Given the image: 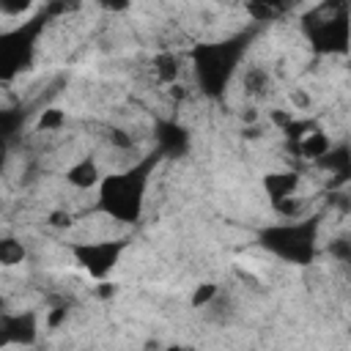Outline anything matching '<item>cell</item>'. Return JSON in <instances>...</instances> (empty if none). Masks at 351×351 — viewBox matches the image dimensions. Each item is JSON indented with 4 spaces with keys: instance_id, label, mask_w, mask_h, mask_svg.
Returning a JSON list of instances; mask_svg holds the SVG:
<instances>
[{
    "instance_id": "cell-23",
    "label": "cell",
    "mask_w": 351,
    "mask_h": 351,
    "mask_svg": "<svg viewBox=\"0 0 351 351\" xmlns=\"http://www.w3.org/2000/svg\"><path fill=\"white\" fill-rule=\"evenodd\" d=\"M0 211H3V200H0Z\"/></svg>"
},
{
    "instance_id": "cell-18",
    "label": "cell",
    "mask_w": 351,
    "mask_h": 351,
    "mask_svg": "<svg viewBox=\"0 0 351 351\" xmlns=\"http://www.w3.org/2000/svg\"><path fill=\"white\" fill-rule=\"evenodd\" d=\"M96 293H99L101 299H110V296H115V285H112V282H101V285L96 288Z\"/></svg>"
},
{
    "instance_id": "cell-3",
    "label": "cell",
    "mask_w": 351,
    "mask_h": 351,
    "mask_svg": "<svg viewBox=\"0 0 351 351\" xmlns=\"http://www.w3.org/2000/svg\"><path fill=\"white\" fill-rule=\"evenodd\" d=\"M296 186H299V176H296V173H291V170L269 173V176L263 178V189H266V195H269L271 200L293 195V192H296Z\"/></svg>"
},
{
    "instance_id": "cell-7",
    "label": "cell",
    "mask_w": 351,
    "mask_h": 351,
    "mask_svg": "<svg viewBox=\"0 0 351 351\" xmlns=\"http://www.w3.org/2000/svg\"><path fill=\"white\" fill-rule=\"evenodd\" d=\"M266 88H269V74H266L263 69L252 66V69L244 71V90H247L250 96H263Z\"/></svg>"
},
{
    "instance_id": "cell-6",
    "label": "cell",
    "mask_w": 351,
    "mask_h": 351,
    "mask_svg": "<svg viewBox=\"0 0 351 351\" xmlns=\"http://www.w3.org/2000/svg\"><path fill=\"white\" fill-rule=\"evenodd\" d=\"M25 261V247L14 236H0V266H16Z\"/></svg>"
},
{
    "instance_id": "cell-2",
    "label": "cell",
    "mask_w": 351,
    "mask_h": 351,
    "mask_svg": "<svg viewBox=\"0 0 351 351\" xmlns=\"http://www.w3.org/2000/svg\"><path fill=\"white\" fill-rule=\"evenodd\" d=\"M118 252H121V247L118 244H88V247H77V258H80V263L93 274V277H104L112 266H115V261H118Z\"/></svg>"
},
{
    "instance_id": "cell-4",
    "label": "cell",
    "mask_w": 351,
    "mask_h": 351,
    "mask_svg": "<svg viewBox=\"0 0 351 351\" xmlns=\"http://www.w3.org/2000/svg\"><path fill=\"white\" fill-rule=\"evenodd\" d=\"M329 148H332L329 137H326L324 132H318V129L304 132V134L299 137V143H296V151H299L304 159H324V156L329 154Z\"/></svg>"
},
{
    "instance_id": "cell-16",
    "label": "cell",
    "mask_w": 351,
    "mask_h": 351,
    "mask_svg": "<svg viewBox=\"0 0 351 351\" xmlns=\"http://www.w3.org/2000/svg\"><path fill=\"white\" fill-rule=\"evenodd\" d=\"M49 222H52L55 228H69V225H71V217H69V214H63V211H55Z\"/></svg>"
},
{
    "instance_id": "cell-9",
    "label": "cell",
    "mask_w": 351,
    "mask_h": 351,
    "mask_svg": "<svg viewBox=\"0 0 351 351\" xmlns=\"http://www.w3.org/2000/svg\"><path fill=\"white\" fill-rule=\"evenodd\" d=\"M63 123H66V115H63L58 107L44 110L41 118H38V129H41V132H55V129H60Z\"/></svg>"
},
{
    "instance_id": "cell-15",
    "label": "cell",
    "mask_w": 351,
    "mask_h": 351,
    "mask_svg": "<svg viewBox=\"0 0 351 351\" xmlns=\"http://www.w3.org/2000/svg\"><path fill=\"white\" fill-rule=\"evenodd\" d=\"M66 315H69V310H66V307L60 304V307H55V310L49 313V318H47V324H49V326L55 329V326H58L60 321H66Z\"/></svg>"
},
{
    "instance_id": "cell-19",
    "label": "cell",
    "mask_w": 351,
    "mask_h": 351,
    "mask_svg": "<svg viewBox=\"0 0 351 351\" xmlns=\"http://www.w3.org/2000/svg\"><path fill=\"white\" fill-rule=\"evenodd\" d=\"M3 162H5V143L0 140V167H3Z\"/></svg>"
},
{
    "instance_id": "cell-22",
    "label": "cell",
    "mask_w": 351,
    "mask_h": 351,
    "mask_svg": "<svg viewBox=\"0 0 351 351\" xmlns=\"http://www.w3.org/2000/svg\"><path fill=\"white\" fill-rule=\"evenodd\" d=\"M181 351H195V348H181Z\"/></svg>"
},
{
    "instance_id": "cell-21",
    "label": "cell",
    "mask_w": 351,
    "mask_h": 351,
    "mask_svg": "<svg viewBox=\"0 0 351 351\" xmlns=\"http://www.w3.org/2000/svg\"><path fill=\"white\" fill-rule=\"evenodd\" d=\"M181 348H184V346H167L165 351H181Z\"/></svg>"
},
{
    "instance_id": "cell-10",
    "label": "cell",
    "mask_w": 351,
    "mask_h": 351,
    "mask_svg": "<svg viewBox=\"0 0 351 351\" xmlns=\"http://www.w3.org/2000/svg\"><path fill=\"white\" fill-rule=\"evenodd\" d=\"M271 203H274V211H277L280 217H285V219H291V217H296V214L302 211V200L293 197V195H288V197H277V200H271Z\"/></svg>"
},
{
    "instance_id": "cell-17",
    "label": "cell",
    "mask_w": 351,
    "mask_h": 351,
    "mask_svg": "<svg viewBox=\"0 0 351 351\" xmlns=\"http://www.w3.org/2000/svg\"><path fill=\"white\" fill-rule=\"evenodd\" d=\"M255 121H258V112H255V107H244V112H241V123L252 126Z\"/></svg>"
},
{
    "instance_id": "cell-1",
    "label": "cell",
    "mask_w": 351,
    "mask_h": 351,
    "mask_svg": "<svg viewBox=\"0 0 351 351\" xmlns=\"http://www.w3.org/2000/svg\"><path fill=\"white\" fill-rule=\"evenodd\" d=\"M38 337V324L33 313H19V315H0V348L5 346H33Z\"/></svg>"
},
{
    "instance_id": "cell-13",
    "label": "cell",
    "mask_w": 351,
    "mask_h": 351,
    "mask_svg": "<svg viewBox=\"0 0 351 351\" xmlns=\"http://www.w3.org/2000/svg\"><path fill=\"white\" fill-rule=\"evenodd\" d=\"M247 11H250V14H255V19H269V16H274V14H277V8L266 5V3H250V5H247Z\"/></svg>"
},
{
    "instance_id": "cell-20",
    "label": "cell",
    "mask_w": 351,
    "mask_h": 351,
    "mask_svg": "<svg viewBox=\"0 0 351 351\" xmlns=\"http://www.w3.org/2000/svg\"><path fill=\"white\" fill-rule=\"evenodd\" d=\"M5 313V296H0V315Z\"/></svg>"
},
{
    "instance_id": "cell-14",
    "label": "cell",
    "mask_w": 351,
    "mask_h": 351,
    "mask_svg": "<svg viewBox=\"0 0 351 351\" xmlns=\"http://www.w3.org/2000/svg\"><path fill=\"white\" fill-rule=\"evenodd\" d=\"M110 143L118 148H132V137L123 129H110Z\"/></svg>"
},
{
    "instance_id": "cell-11",
    "label": "cell",
    "mask_w": 351,
    "mask_h": 351,
    "mask_svg": "<svg viewBox=\"0 0 351 351\" xmlns=\"http://www.w3.org/2000/svg\"><path fill=\"white\" fill-rule=\"evenodd\" d=\"M217 299V285L214 282H203V285H197V291L192 293V304L195 307H206L208 302H214Z\"/></svg>"
},
{
    "instance_id": "cell-8",
    "label": "cell",
    "mask_w": 351,
    "mask_h": 351,
    "mask_svg": "<svg viewBox=\"0 0 351 351\" xmlns=\"http://www.w3.org/2000/svg\"><path fill=\"white\" fill-rule=\"evenodd\" d=\"M154 71H156V77H159L162 82H173V80L178 77V58L170 55V52L159 55V58L154 60Z\"/></svg>"
},
{
    "instance_id": "cell-12",
    "label": "cell",
    "mask_w": 351,
    "mask_h": 351,
    "mask_svg": "<svg viewBox=\"0 0 351 351\" xmlns=\"http://www.w3.org/2000/svg\"><path fill=\"white\" fill-rule=\"evenodd\" d=\"M30 8H33V3H27V0H16V3L0 0V14H5V16H22V14H27Z\"/></svg>"
},
{
    "instance_id": "cell-5",
    "label": "cell",
    "mask_w": 351,
    "mask_h": 351,
    "mask_svg": "<svg viewBox=\"0 0 351 351\" xmlns=\"http://www.w3.org/2000/svg\"><path fill=\"white\" fill-rule=\"evenodd\" d=\"M66 181H69L71 186H77V189H90V186H96V184H99V167H96V162L80 159L77 165H71V167L66 170Z\"/></svg>"
}]
</instances>
